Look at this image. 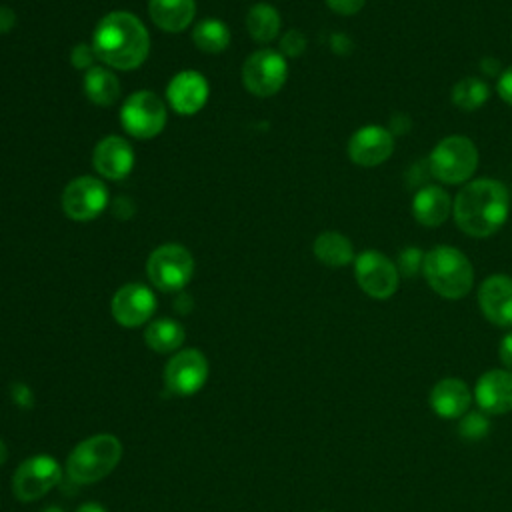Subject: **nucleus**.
Segmentation results:
<instances>
[{
  "label": "nucleus",
  "instance_id": "4c0bfd02",
  "mask_svg": "<svg viewBox=\"0 0 512 512\" xmlns=\"http://www.w3.org/2000/svg\"><path fill=\"white\" fill-rule=\"evenodd\" d=\"M44 512H64L62 508H58V506H50V508H46Z\"/></svg>",
  "mask_w": 512,
  "mask_h": 512
},
{
  "label": "nucleus",
  "instance_id": "9d476101",
  "mask_svg": "<svg viewBox=\"0 0 512 512\" xmlns=\"http://www.w3.org/2000/svg\"><path fill=\"white\" fill-rule=\"evenodd\" d=\"M62 470L52 456L40 454L24 460L12 478V492L20 502H34L60 482Z\"/></svg>",
  "mask_w": 512,
  "mask_h": 512
},
{
  "label": "nucleus",
  "instance_id": "5701e85b",
  "mask_svg": "<svg viewBox=\"0 0 512 512\" xmlns=\"http://www.w3.org/2000/svg\"><path fill=\"white\" fill-rule=\"evenodd\" d=\"M84 94L96 106H112L120 96V80L114 72L102 66H92L82 78Z\"/></svg>",
  "mask_w": 512,
  "mask_h": 512
},
{
  "label": "nucleus",
  "instance_id": "39448f33",
  "mask_svg": "<svg viewBox=\"0 0 512 512\" xmlns=\"http://www.w3.org/2000/svg\"><path fill=\"white\" fill-rule=\"evenodd\" d=\"M430 174L444 184H462L478 168V150L468 136L452 134L442 138L428 158Z\"/></svg>",
  "mask_w": 512,
  "mask_h": 512
},
{
  "label": "nucleus",
  "instance_id": "cd10ccee",
  "mask_svg": "<svg viewBox=\"0 0 512 512\" xmlns=\"http://www.w3.org/2000/svg\"><path fill=\"white\" fill-rule=\"evenodd\" d=\"M458 432L466 440H482L490 432V418L482 410H468L458 418Z\"/></svg>",
  "mask_w": 512,
  "mask_h": 512
},
{
  "label": "nucleus",
  "instance_id": "c85d7f7f",
  "mask_svg": "<svg viewBox=\"0 0 512 512\" xmlns=\"http://www.w3.org/2000/svg\"><path fill=\"white\" fill-rule=\"evenodd\" d=\"M424 254L426 252H422L418 246H406L402 252H398V258L394 262L398 268V274L404 278L416 276L422 270Z\"/></svg>",
  "mask_w": 512,
  "mask_h": 512
},
{
  "label": "nucleus",
  "instance_id": "58836bf2",
  "mask_svg": "<svg viewBox=\"0 0 512 512\" xmlns=\"http://www.w3.org/2000/svg\"><path fill=\"white\" fill-rule=\"evenodd\" d=\"M322 512H326V510H322Z\"/></svg>",
  "mask_w": 512,
  "mask_h": 512
},
{
  "label": "nucleus",
  "instance_id": "4be33fe9",
  "mask_svg": "<svg viewBox=\"0 0 512 512\" xmlns=\"http://www.w3.org/2000/svg\"><path fill=\"white\" fill-rule=\"evenodd\" d=\"M314 256L330 268H342L348 266L354 260V246L350 238L336 230H326L316 236L314 240Z\"/></svg>",
  "mask_w": 512,
  "mask_h": 512
},
{
  "label": "nucleus",
  "instance_id": "c756f323",
  "mask_svg": "<svg viewBox=\"0 0 512 512\" xmlns=\"http://www.w3.org/2000/svg\"><path fill=\"white\" fill-rule=\"evenodd\" d=\"M306 48V36L300 30H288L280 40L282 56L286 58H298Z\"/></svg>",
  "mask_w": 512,
  "mask_h": 512
},
{
  "label": "nucleus",
  "instance_id": "7ed1b4c3",
  "mask_svg": "<svg viewBox=\"0 0 512 512\" xmlns=\"http://www.w3.org/2000/svg\"><path fill=\"white\" fill-rule=\"evenodd\" d=\"M422 274L428 286L446 300L464 298L474 284V268L464 252L454 246H434L424 254Z\"/></svg>",
  "mask_w": 512,
  "mask_h": 512
},
{
  "label": "nucleus",
  "instance_id": "a878e982",
  "mask_svg": "<svg viewBox=\"0 0 512 512\" xmlns=\"http://www.w3.org/2000/svg\"><path fill=\"white\" fill-rule=\"evenodd\" d=\"M450 98L458 110L472 112V110L482 108L488 102L490 88L484 80H480L476 76H466L454 84Z\"/></svg>",
  "mask_w": 512,
  "mask_h": 512
},
{
  "label": "nucleus",
  "instance_id": "0eeeda50",
  "mask_svg": "<svg viewBox=\"0 0 512 512\" xmlns=\"http://www.w3.org/2000/svg\"><path fill=\"white\" fill-rule=\"evenodd\" d=\"M120 122L124 130L134 138H154L166 126V106L154 92H134L122 104Z\"/></svg>",
  "mask_w": 512,
  "mask_h": 512
},
{
  "label": "nucleus",
  "instance_id": "6e6552de",
  "mask_svg": "<svg viewBox=\"0 0 512 512\" xmlns=\"http://www.w3.org/2000/svg\"><path fill=\"white\" fill-rule=\"evenodd\" d=\"M354 276L362 292L376 300L394 296L400 284L396 264L378 250H364L354 258Z\"/></svg>",
  "mask_w": 512,
  "mask_h": 512
},
{
  "label": "nucleus",
  "instance_id": "6ab92c4d",
  "mask_svg": "<svg viewBox=\"0 0 512 512\" xmlns=\"http://www.w3.org/2000/svg\"><path fill=\"white\" fill-rule=\"evenodd\" d=\"M430 408L444 420H454L470 410L472 392L460 378H442L430 390Z\"/></svg>",
  "mask_w": 512,
  "mask_h": 512
},
{
  "label": "nucleus",
  "instance_id": "2f4dec72",
  "mask_svg": "<svg viewBox=\"0 0 512 512\" xmlns=\"http://www.w3.org/2000/svg\"><path fill=\"white\" fill-rule=\"evenodd\" d=\"M328 8L342 16H352L360 12V8L366 4V0H326Z\"/></svg>",
  "mask_w": 512,
  "mask_h": 512
},
{
  "label": "nucleus",
  "instance_id": "473e14b6",
  "mask_svg": "<svg viewBox=\"0 0 512 512\" xmlns=\"http://www.w3.org/2000/svg\"><path fill=\"white\" fill-rule=\"evenodd\" d=\"M496 90H498V96H500L506 104L512 106V66H508L506 70L500 72Z\"/></svg>",
  "mask_w": 512,
  "mask_h": 512
},
{
  "label": "nucleus",
  "instance_id": "4468645a",
  "mask_svg": "<svg viewBox=\"0 0 512 512\" xmlns=\"http://www.w3.org/2000/svg\"><path fill=\"white\" fill-rule=\"evenodd\" d=\"M156 310V296L144 284H124L112 298V316L120 326L136 328L150 320Z\"/></svg>",
  "mask_w": 512,
  "mask_h": 512
},
{
  "label": "nucleus",
  "instance_id": "9b49d317",
  "mask_svg": "<svg viewBox=\"0 0 512 512\" xmlns=\"http://www.w3.org/2000/svg\"><path fill=\"white\" fill-rule=\"evenodd\" d=\"M208 378V362L196 348L176 352L164 366V384L176 396L196 394Z\"/></svg>",
  "mask_w": 512,
  "mask_h": 512
},
{
  "label": "nucleus",
  "instance_id": "393cba45",
  "mask_svg": "<svg viewBox=\"0 0 512 512\" xmlns=\"http://www.w3.org/2000/svg\"><path fill=\"white\" fill-rule=\"evenodd\" d=\"M144 340H146L148 348H152L158 354L174 352L184 342V328L176 320L160 318V320H154L152 324H148V328L144 332Z\"/></svg>",
  "mask_w": 512,
  "mask_h": 512
},
{
  "label": "nucleus",
  "instance_id": "f8f14e48",
  "mask_svg": "<svg viewBox=\"0 0 512 512\" xmlns=\"http://www.w3.org/2000/svg\"><path fill=\"white\" fill-rule=\"evenodd\" d=\"M108 204L106 186L92 176H80L68 182L62 192V208L64 214L72 220L86 222L100 216V212Z\"/></svg>",
  "mask_w": 512,
  "mask_h": 512
},
{
  "label": "nucleus",
  "instance_id": "2eb2a0df",
  "mask_svg": "<svg viewBox=\"0 0 512 512\" xmlns=\"http://www.w3.org/2000/svg\"><path fill=\"white\" fill-rule=\"evenodd\" d=\"M478 306L490 324L498 328H512V276H488L480 284Z\"/></svg>",
  "mask_w": 512,
  "mask_h": 512
},
{
  "label": "nucleus",
  "instance_id": "423d86ee",
  "mask_svg": "<svg viewBox=\"0 0 512 512\" xmlns=\"http://www.w3.org/2000/svg\"><path fill=\"white\" fill-rule=\"evenodd\" d=\"M194 272L192 254L180 244L158 246L146 262L148 280L162 292L182 290Z\"/></svg>",
  "mask_w": 512,
  "mask_h": 512
},
{
  "label": "nucleus",
  "instance_id": "c9c22d12",
  "mask_svg": "<svg viewBox=\"0 0 512 512\" xmlns=\"http://www.w3.org/2000/svg\"><path fill=\"white\" fill-rule=\"evenodd\" d=\"M76 512H106V508L100 506V504H96V502H86V504H82Z\"/></svg>",
  "mask_w": 512,
  "mask_h": 512
},
{
  "label": "nucleus",
  "instance_id": "f704fd0d",
  "mask_svg": "<svg viewBox=\"0 0 512 512\" xmlns=\"http://www.w3.org/2000/svg\"><path fill=\"white\" fill-rule=\"evenodd\" d=\"M16 24V14L8 6H0V34L12 30Z\"/></svg>",
  "mask_w": 512,
  "mask_h": 512
},
{
  "label": "nucleus",
  "instance_id": "f257e3e1",
  "mask_svg": "<svg viewBox=\"0 0 512 512\" xmlns=\"http://www.w3.org/2000/svg\"><path fill=\"white\" fill-rule=\"evenodd\" d=\"M458 228L472 238L492 236L502 228L510 212V192L494 178L466 182L452 204Z\"/></svg>",
  "mask_w": 512,
  "mask_h": 512
},
{
  "label": "nucleus",
  "instance_id": "7c9ffc66",
  "mask_svg": "<svg viewBox=\"0 0 512 512\" xmlns=\"http://www.w3.org/2000/svg\"><path fill=\"white\" fill-rule=\"evenodd\" d=\"M94 60H96V52H94L92 44L88 46V44L80 42V44H76V46L72 48L70 62L74 64V68H78V70H90L92 64H94Z\"/></svg>",
  "mask_w": 512,
  "mask_h": 512
},
{
  "label": "nucleus",
  "instance_id": "a211bd4d",
  "mask_svg": "<svg viewBox=\"0 0 512 512\" xmlns=\"http://www.w3.org/2000/svg\"><path fill=\"white\" fill-rule=\"evenodd\" d=\"M166 96L178 114H196L208 100V82L196 70H182L170 80Z\"/></svg>",
  "mask_w": 512,
  "mask_h": 512
},
{
  "label": "nucleus",
  "instance_id": "f3484780",
  "mask_svg": "<svg viewBox=\"0 0 512 512\" xmlns=\"http://www.w3.org/2000/svg\"><path fill=\"white\" fill-rule=\"evenodd\" d=\"M92 164L100 176L108 180H122L132 172L134 166L132 146L120 136H106L96 144Z\"/></svg>",
  "mask_w": 512,
  "mask_h": 512
},
{
  "label": "nucleus",
  "instance_id": "aec40b11",
  "mask_svg": "<svg viewBox=\"0 0 512 512\" xmlns=\"http://www.w3.org/2000/svg\"><path fill=\"white\" fill-rule=\"evenodd\" d=\"M454 200L448 192L436 184L422 186L412 198V216L416 222L428 228H436L448 220L452 214Z\"/></svg>",
  "mask_w": 512,
  "mask_h": 512
},
{
  "label": "nucleus",
  "instance_id": "20e7f679",
  "mask_svg": "<svg viewBox=\"0 0 512 512\" xmlns=\"http://www.w3.org/2000/svg\"><path fill=\"white\" fill-rule=\"evenodd\" d=\"M122 458V444L112 434H98L80 442L66 460V474L76 484H92L108 476Z\"/></svg>",
  "mask_w": 512,
  "mask_h": 512
},
{
  "label": "nucleus",
  "instance_id": "bb28decb",
  "mask_svg": "<svg viewBox=\"0 0 512 512\" xmlns=\"http://www.w3.org/2000/svg\"><path fill=\"white\" fill-rule=\"evenodd\" d=\"M192 40L198 50L206 54H218L230 44V30L218 18H206L196 24L192 32Z\"/></svg>",
  "mask_w": 512,
  "mask_h": 512
},
{
  "label": "nucleus",
  "instance_id": "ddd939ff",
  "mask_svg": "<svg viewBox=\"0 0 512 512\" xmlns=\"http://www.w3.org/2000/svg\"><path fill=\"white\" fill-rule=\"evenodd\" d=\"M348 158L362 168H374L386 162L394 152V134L384 126H362L348 140Z\"/></svg>",
  "mask_w": 512,
  "mask_h": 512
},
{
  "label": "nucleus",
  "instance_id": "72a5a7b5",
  "mask_svg": "<svg viewBox=\"0 0 512 512\" xmlns=\"http://www.w3.org/2000/svg\"><path fill=\"white\" fill-rule=\"evenodd\" d=\"M498 356H500V362L504 364V368L512 372V332L504 334V338L500 340Z\"/></svg>",
  "mask_w": 512,
  "mask_h": 512
},
{
  "label": "nucleus",
  "instance_id": "f03ea898",
  "mask_svg": "<svg viewBox=\"0 0 512 512\" xmlns=\"http://www.w3.org/2000/svg\"><path fill=\"white\" fill-rule=\"evenodd\" d=\"M92 48L96 58L116 70L138 68L148 52L150 38L144 24L130 12L106 14L94 30Z\"/></svg>",
  "mask_w": 512,
  "mask_h": 512
},
{
  "label": "nucleus",
  "instance_id": "1a4fd4ad",
  "mask_svg": "<svg viewBox=\"0 0 512 512\" xmlns=\"http://www.w3.org/2000/svg\"><path fill=\"white\" fill-rule=\"evenodd\" d=\"M288 76L286 58L270 48L256 50L250 54L242 66V82L244 88L256 96H272L276 94Z\"/></svg>",
  "mask_w": 512,
  "mask_h": 512
},
{
  "label": "nucleus",
  "instance_id": "e433bc0d",
  "mask_svg": "<svg viewBox=\"0 0 512 512\" xmlns=\"http://www.w3.org/2000/svg\"><path fill=\"white\" fill-rule=\"evenodd\" d=\"M6 458H8V450H6V444L0 440V466L6 462Z\"/></svg>",
  "mask_w": 512,
  "mask_h": 512
},
{
  "label": "nucleus",
  "instance_id": "412c9836",
  "mask_svg": "<svg viewBox=\"0 0 512 512\" xmlns=\"http://www.w3.org/2000/svg\"><path fill=\"white\" fill-rule=\"evenodd\" d=\"M148 14L160 30L180 32L194 20L196 4L194 0H148Z\"/></svg>",
  "mask_w": 512,
  "mask_h": 512
},
{
  "label": "nucleus",
  "instance_id": "dca6fc26",
  "mask_svg": "<svg viewBox=\"0 0 512 512\" xmlns=\"http://www.w3.org/2000/svg\"><path fill=\"white\" fill-rule=\"evenodd\" d=\"M474 400L488 416H500L512 410V372L506 368L486 370L474 386Z\"/></svg>",
  "mask_w": 512,
  "mask_h": 512
},
{
  "label": "nucleus",
  "instance_id": "b1692460",
  "mask_svg": "<svg viewBox=\"0 0 512 512\" xmlns=\"http://www.w3.org/2000/svg\"><path fill=\"white\" fill-rule=\"evenodd\" d=\"M280 22L278 10L268 2L254 4L246 14V30L260 44H268L278 36Z\"/></svg>",
  "mask_w": 512,
  "mask_h": 512
}]
</instances>
